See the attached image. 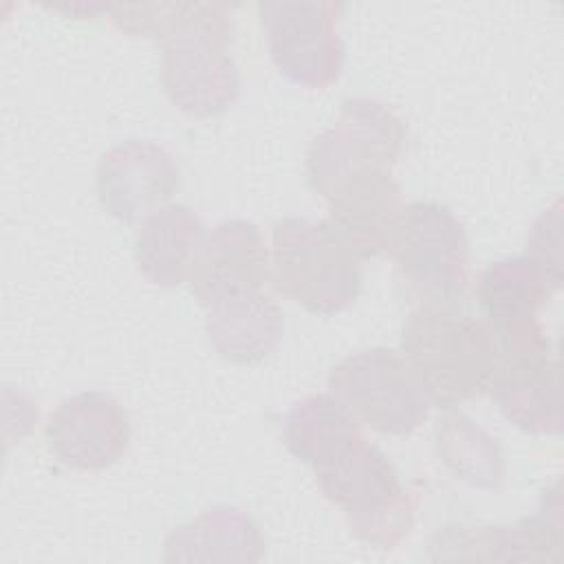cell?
<instances>
[{
  "label": "cell",
  "mask_w": 564,
  "mask_h": 564,
  "mask_svg": "<svg viewBox=\"0 0 564 564\" xmlns=\"http://www.w3.org/2000/svg\"><path fill=\"white\" fill-rule=\"evenodd\" d=\"M231 7L225 2H159L161 84L192 117H216L240 97L242 79L229 51Z\"/></svg>",
  "instance_id": "obj_1"
},
{
  "label": "cell",
  "mask_w": 564,
  "mask_h": 564,
  "mask_svg": "<svg viewBox=\"0 0 564 564\" xmlns=\"http://www.w3.org/2000/svg\"><path fill=\"white\" fill-rule=\"evenodd\" d=\"M308 467L364 544L392 551L412 533L419 494L401 482L392 460L361 430L339 438Z\"/></svg>",
  "instance_id": "obj_2"
},
{
  "label": "cell",
  "mask_w": 564,
  "mask_h": 564,
  "mask_svg": "<svg viewBox=\"0 0 564 564\" xmlns=\"http://www.w3.org/2000/svg\"><path fill=\"white\" fill-rule=\"evenodd\" d=\"M399 352L430 403L441 410H454L489 390L498 355L485 319L430 304H419L405 317Z\"/></svg>",
  "instance_id": "obj_3"
},
{
  "label": "cell",
  "mask_w": 564,
  "mask_h": 564,
  "mask_svg": "<svg viewBox=\"0 0 564 564\" xmlns=\"http://www.w3.org/2000/svg\"><path fill=\"white\" fill-rule=\"evenodd\" d=\"M361 258L328 220L286 216L271 231V282L280 295L315 315L355 304L364 286Z\"/></svg>",
  "instance_id": "obj_4"
},
{
  "label": "cell",
  "mask_w": 564,
  "mask_h": 564,
  "mask_svg": "<svg viewBox=\"0 0 564 564\" xmlns=\"http://www.w3.org/2000/svg\"><path fill=\"white\" fill-rule=\"evenodd\" d=\"M386 251L421 304L458 308L471 275L469 240L449 207L436 200L403 205Z\"/></svg>",
  "instance_id": "obj_5"
},
{
  "label": "cell",
  "mask_w": 564,
  "mask_h": 564,
  "mask_svg": "<svg viewBox=\"0 0 564 564\" xmlns=\"http://www.w3.org/2000/svg\"><path fill=\"white\" fill-rule=\"evenodd\" d=\"M403 143L405 126L392 108L366 97L346 99L337 121L308 145V185L328 200L357 178L392 172Z\"/></svg>",
  "instance_id": "obj_6"
},
{
  "label": "cell",
  "mask_w": 564,
  "mask_h": 564,
  "mask_svg": "<svg viewBox=\"0 0 564 564\" xmlns=\"http://www.w3.org/2000/svg\"><path fill=\"white\" fill-rule=\"evenodd\" d=\"M491 333L498 355L489 392L500 414L527 434L557 436L560 361L540 319Z\"/></svg>",
  "instance_id": "obj_7"
},
{
  "label": "cell",
  "mask_w": 564,
  "mask_h": 564,
  "mask_svg": "<svg viewBox=\"0 0 564 564\" xmlns=\"http://www.w3.org/2000/svg\"><path fill=\"white\" fill-rule=\"evenodd\" d=\"M328 392L359 425L379 434L403 436L430 416V399L401 352L375 346L333 366Z\"/></svg>",
  "instance_id": "obj_8"
},
{
  "label": "cell",
  "mask_w": 564,
  "mask_h": 564,
  "mask_svg": "<svg viewBox=\"0 0 564 564\" xmlns=\"http://www.w3.org/2000/svg\"><path fill=\"white\" fill-rule=\"evenodd\" d=\"M328 0H269L258 4L260 24L275 68L304 88H326L341 75L339 13Z\"/></svg>",
  "instance_id": "obj_9"
},
{
  "label": "cell",
  "mask_w": 564,
  "mask_h": 564,
  "mask_svg": "<svg viewBox=\"0 0 564 564\" xmlns=\"http://www.w3.org/2000/svg\"><path fill=\"white\" fill-rule=\"evenodd\" d=\"M48 452L77 471H104L128 449L132 427L123 405L99 390L64 399L46 419Z\"/></svg>",
  "instance_id": "obj_10"
},
{
  "label": "cell",
  "mask_w": 564,
  "mask_h": 564,
  "mask_svg": "<svg viewBox=\"0 0 564 564\" xmlns=\"http://www.w3.org/2000/svg\"><path fill=\"white\" fill-rule=\"evenodd\" d=\"M174 156L148 139H128L108 148L97 163L99 205L121 223L143 220L178 192Z\"/></svg>",
  "instance_id": "obj_11"
},
{
  "label": "cell",
  "mask_w": 564,
  "mask_h": 564,
  "mask_svg": "<svg viewBox=\"0 0 564 564\" xmlns=\"http://www.w3.org/2000/svg\"><path fill=\"white\" fill-rule=\"evenodd\" d=\"M560 485L542 494L538 513L516 524L445 527L432 538V560L555 562L562 549Z\"/></svg>",
  "instance_id": "obj_12"
},
{
  "label": "cell",
  "mask_w": 564,
  "mask_h": 564,
  "mask_svg": "<svg viewBox=\"0 0 564 564\" xmlns=\"http://www.w3.org/2000/svg\"><path fill=\"white\" fill-rule=\"evenodd\" d=\"M269 282L271 251L260 227L242 218L223 220L205 234L187 273L189 293L203 308L223 297L267 291Z\"/></svg>",
  "instance_id": "obj_13"
},
{
  "label": "cell",
  "mask_w": 564,
  "mask_h": 564,
  "mask_svg": "<svg viewBox=\"0 0 564 564\" xmlns=\"http://www.w3.org/2000/svg\"><path fill=\"white\" fill-rule=\"evenodd\" d=\"M205 313L209 346L238 366L264 361L284 335L282 308L267 291L223 297L209 304Z\"/></svg>",
  "instance_id": "obj_14"
},
{
  "label": "cell",
  "mask_w": 564,
  "mask_h": 564,
  "mask_svg": "<svg viewBox=\"0 0 564 564\" xmlns=\"http://www.w3.org/2000/svg\"><path fill=\"white\" fill-rule=\"evenodd\" d=\"M326 203V220L361 260L375 258L388 249L394 223L405 205L392 172L357 178Z\"/></svg>",
  "instance_id": "obj_15"
},
{
  "label": "cell",
  "mask_w": 564,
  "mask_h": 564,
  "mask_svg": "<svg viewBox=\"0 0 564 564\" xmlns=\"http://www.w3.org/2000/svg\"><path fill=\"white\" fill-rule=\"evenodd\" d=\"M267 542L256 520L242 509L216 505L170 531L163 560L174 562H260Z\"/></svg>",
  "instance_id": "obj_16"
},
{
  "label": "cell",
  "mask_w": 564,
  "mask_h": 564,
  "mask_svg": "<svg viewBox=\"0 0 564 564\" xmlns=\"http://www.w3.org/2000/svg\"><path fill=\"white\" fill-rule=\"evenodd\" d=\"M560 286L562 275L522 253L489 264L478 278L476 297L482 319L491 330H500L538 319Z\"/></svg>",
  "instance_id": "obj_17"
},
{
  "label": "cell",
  "mask_w": 564,
  "mask_h": 564,
  "mask_svg": "<svg viewBox=\"0 0 564 564\" xmlns=\"http://www.w3.org/2000/svg\"><path fill=\"white\" fill-rule=\"evenodd\" d=\"M203 238V220L187 205L167 203L154 209L141 220L134 236V258L141 275L163 289L187 282Z\"/></svg>",
  "instance_id": "obj_18"
},
{
  "label": "cell",
  "mask_w": 564,
  "mask_h": 564,
  "mask_svg": "<svg viewBox=\"0 0 564 564\" xmlns=\"http://www.w3.org/2000/svg\"><path fill=\"white\" fill-rule=\"evenodd\" d=\"M436 454L449 474L474 487L498 491L505 482V454L500 443L463 412L447 410L436 425Z\"/></svg>",
  "instance_id": "obj_19"
},
{
  "label": "cell",
  "mask_w": 564,
  "mask_h": 564,
  "mask_svg": "<svg viewBox=\"0 0 564 564\" xmlns=\"http://www.w3.org/2000/svg\"><path fill=\"white\" fill-rule=\"evenodd\" d=\"M357 430L359 423L330 392L295 401L284 416L286 449L304 465H311L330 445Z\"/></svg>",
  "instance_id": "obj_20"
},
{
  "label": "cell",
  "mask_w": 564,
  "mask_h": 564,
  "mask_svg": "<svg viewBox=\"0 0 564 564\" xmlns=\"http://www.w3.org/2000/svg\"><path fill=\"white\" fill-rule=\"evenodd\" d=\"M562 200L555 198L533 220L527 234V256L540 262L544 269L562 275Z\"/></svg>",
  "instance_id": "obj_21"
}]
</instances>
